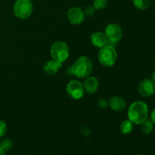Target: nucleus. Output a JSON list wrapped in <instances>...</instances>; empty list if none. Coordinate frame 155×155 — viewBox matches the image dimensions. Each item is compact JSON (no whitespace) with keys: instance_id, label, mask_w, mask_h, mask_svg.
I'll return each mask as SVG.
<instances>
[{"instance_id":"obj_1","label":"nucleus","mask_w":155,"mask_h":155,"mask_svg":"<svg viewBox=\"0 0 155 155\" xmlns=\"http://www.w3.org/2000/svg\"><path fill=\"white\" fill-rule=\"evenodd\" d=\"M128 118L133 124L140 125L148 117V106L142 101L132 103L128 109Z\"/></svg>"},{"instance_id":"obj_2","label":"nucleus","mask_w":155,"mask_h":155,"mask_svg":"<svg viewBox=\"0 0 155 155\" xmlns=\"http://www.w3.org/2000/svg\"><path fill=\"white\" fill-rule=\"evenodd\" d=\"M92 62L87 56H80L76 60L71 68L72 74L78 78H86L92 71Z\"/></svg>"},{"instance_id":"obj_3","label":"nucleus","mask_w":155,"mask_h":155,"mask_svg":"<svg viewBox=\"0 0 155 155\" xmlns=\"http://www.w3.org/2000/svg\"><path fill=\"white\" fill-rule=\"evenodd\" d=\"M98 61L105 67H112L117 60V52L112 45L107 44L100 48L98 54Z\"/></svg>"},{"instance_id":"obj_4","label":"nucleus","mask_w":155,"mask_h":155,"mask_svg":"<svg viewBox=\"0 0 155 155\" xmlns=\"http://www.w3.org/2000/svg\"><path fill=\"white\" fill-rule=\"evenodd\" d=\"M50 53L53 60L60 63H63L69 58V47L64 42L56 41L51 45Z\"/></svg>"},{"instance_id":"obj_5","label":"nucleus","mask_w":155,"mask_h":155,"mask_svg":"<svg viewBox=\"0 0 155 155\" xmlns=\"http://www.w3.org/2000/svg\"><path fill=\"white\" fill-rule=\"evenodd\" d=\"M33 12V5L30 0H17L14 5V13L19 19H27Z\"/></svg>"},{"instance_id":"obj_6","label":"nucleus","mask_w":155,"mask_h":155,"mask_svg":"<svg viewBox=\"0 0 155 155\" xmlns=\"http://www.w3.org/2000/svg\"><path fill=\"white\" fill-rule=\"evenodd\" d=\"M104 34L106 35L109 42L117 43L120 42L123 37L122 27L119 24L110 23L106 27Z\"/></svg>"},{"instance_id":"obj_7","label":"nucleus","mask_w":155,"mask_h":155,"mask_svg":"<svg viewBox=\"0 0 155 155\" xmlns=\"http://www.w3.org/2000/svg\"><path fill=\"white\" fill-rule=\"evenodd\" d=\"M84 88L83 83L77 80H73L67 86V92L73 99L79 100L84 95Z\"/></svg>"},{"instance_id":"obj_8","label":"nucleus","mask_w":155,"mask_h":155,"mask_svg":"<svg viewBox=\"0 0 155 155\" xmlns=\"http://www.w3.org/2000/svg\"><path fill=\"white\" fill-rule=\"evenodd\" d=\"M138 92L145 98L152 96L155 93V83L151 79H144L139 83Z\"/></svg>"},{"instance_id":"obj_9","label":"nucleus","mask_w":155,"mask_h":155,"mask_svg":"<svg viewBox=\"0 0 155 155\" xmlns=\"http://www.w3.org/2000/svg\"><path fill=\"white\" fill-rule=\"evenodd\" d=\"M68 18L70 22L74 25L81 24L85 20L83 11L79 7H73L68 12Z\"/></svg>"},{"instance_id":"obj_10","label":"nucleus","mask_w":155,"mask_h":155,"mask_svg":"<svg viewBox=\"0 0 155 155\" xmlns=\"http://www.w3.org/2000/svg\"><path fill=\"white\" fill-rule=\"evenodd\" d=\"M91 42L92 45L97 48H102L108 44L109 41L107 39V36L102 32H95L93 33L91 36Z\"/></svg>"},{"instance_id":"obj_11","label":"nucleus","mask_w":155,"mask_h":155,"mask_svg":"<svg viewBox=\"0 0 155 155\" xmlns=\"http://www.w3.org/2000/svg\"><path fill=\"white\" fill-rule=\"evenodd\" d=\"M108 104L112 110L118 112L124 110L127 107V103L124 98L117 95L111 96L109 98Z\"/></svg>"},{"instance_id":"obj_12","label":"nucleus","mask_w":155,"mask_h":155,"mask_svg":"<svg viewBox=\"0 0 155 155\" xmlns=\"http://www.w3.org/2000/svg\"><path fill=\"white\" fill-rule=\"evenodd\" d=\"M83 85L84 90L86 92L89 94H93L98 90V87H99V82L96 77L89 76L86 77Z\"/></svg>"},{"instance_id":"obj_13","label":"nucleus","mask_w":155,"mask_h":155,"mask_svg":"<svg viewBox=\"0 0 155 155\" xmlns=\"http://www.w3.org/2000/svg\"><path fill=\"white\" fill-rule=\"evenodd\" d=\"M62 64H63V63H60V62L56 61L54 60L47 61L44 64V72L48 75H54V74H57L58 71L61 68Z\"/></svg>"},{"instance_id":"obj_14","label":"nucleus","mask_w":155,"mask_h":155,"mask_svg":"<svg viewBox=\"0 0 155 155\" xmlns=\"http://www.w3.org/2000/svg\"><path fill=\"white\" fill-rule=\"evenodd\" d=\"M140 125L141 130H142V132L144 134H150L153 131V130H154V124L152 122V120L151 119H148L147 118Z\"/></svg>"},{"instance_id":"obj_15","label":"nucleus","mask_w":155,"mask_h":155,"mask_svg":"<svg viewBox=\"0 0 155 155\" xmlns=\"http://www.w3.org/2000/svg\"><path fill=\"white\" fill-rule=\"evenodd\" d=\"M133 124L130 120H127L121 123L120 126V131L124 135H128L133 132Z\"/></svg>"},{"instance_id":"obj_16","label":"nucleus","mask_w":155,"mask_h":155,"mask_svg":"<svg viewBox=\"0 0 155 155\" xmlns=\"http://www.w3.org/2000/svg\"><path fill=\"white\" fill-rule=\"evenodd\" d=\"M133 5L139 10H146L151 5V0H133Z\"/></svg>"},{"instance_id":"obj_17","label":"nucleus","mask_w":155,"mask_h":155,"mask_svg":"<svg viewBox=\"0 0 155 155\" xmlns=\"http://www.w3.org/2000/svg\"><path fill=\"white\" fill-rule=\"evenodd\" d=\"M92 5L94 6L95 10H102L107 7V0H93Z\"/></svg>"},{"instance_id":"obj_18","label":"nucleus","mask_w":155,"mask_h":155,"mask_svg":"<svg viewBox=\"0 0 155 155\" xmlns=\"http://www.w3.org/2000/svg\"><path fill=\"white\" fill-rule=\"evenodd\" d=\"M0 147L4 150L5 151H9L12 148V142L9 139H5L0 143Z\"/></svg>"},{"instance_id":"obj_19","label":"nucleus","mask_w":155,"mask_h":155,"mask_svg":"<svg viewBox=\"0 0 155 155\" xmlns=\"http://www.w3.org/2000/svg\"><path fill=\"white\" fill-rule=\"evenodd\" d=\"M95 12V8H94L93 5H89L86 6L84 10H83V13H84V15L88 17L93 16Z\"/></svg>"},{"instance_id":"obj_20","label":"nucleus","mask_w":155,"mask_h":155,"mask_svg":"<svg viewBox=\"0 0 155 155\" xmlns=\"http://www.w3.org/2000/svg\"><path fill=\"white\" fill-rule=\"evenodd\" d=\"M7 124L5 121L0 120V138L3 137L7 132Z\"/></svg>"},{"instance_id":"obj_21","label":"nucleus","mask_w":155,"mask_h":155,"mask_svg":"<svg viewBox=\"0 0 155 155\" xmlns=\"http://www.w3.org/2000/svg\"><path fill=\"white\" fill-rule=\"evenodd\" d=\"M108 105V101L104 98H101V99L98 100V103H97V106L101 109H104L107 107Z\"/></svg>"},{"instance_id":"obj_22","label":"nucleus","mask_w":155,"mask_h":155,"mask_svg":"<svg viewBox=\"0 0 155 155\" xmlns=\"http://www.w3.org/2000/svg\"><path fill=\"white\" fill-rule=\"evenodd\" d=\"M151 120H152V122L155 124V108L151 111Z\"/></svg>"},{"instance_id":"obj_23","label":"nucleus","mask_w":155,"mask_h":155,"mask_svg":"<svg viewBox=\"0 0 155 155\" xmlns=\"http://www.w3.org/2000/svg\"><path fill=\"white\" fill-rule=\"evenodd\" d=\"M151 80L155 83V71L151 74Z\"/></svg>"},{"instance_id":"obj_24","label":"nucleus","mask_w":155,"mask_h":155,"mask_svg":"<svg viewBox=\"0 0 155 155\" xmlns=\"http://www.w3.org/2000/svg\"><path fill=\"white\" fill-rule=\"evenodd\" d=\"M0 155H5V151L0 147Z\"/></svg>"},{"instance_id":"obj_25","label":"nucleus","mask_w":155,"mask_h":155,"mask_svg":"<svg viewBox=\"0 0 155 155\" xmlns=\"http://www.w3.org/2000/svg\"><path fill=\"white\" fill-rule=\"evenodd\" d=\"M139 155H143V154H139Z\"/></svg>"}]
</instances>
